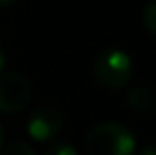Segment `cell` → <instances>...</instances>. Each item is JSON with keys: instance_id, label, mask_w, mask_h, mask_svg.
Instances as JSON below:
<instances>
[{"instance_id": "6da1fadb", "label": "cell", "mask_w": 156, "mask_h": 155, "mask_svg": "<svg viewBox=\"0 0 156 155\" xmlns=\"http://www.w3.org/2000/svg\"><path fill=\"white\" fill-rule=\"evenodd\" d=\"M85 145L89 155H133L134 137L125 125L107 121L89 131Z\"/></svg>"}, {"instance_id": "7a4b0ae2", "label": "cell", "mask_w": 156, "mask_h": 155, "mask_svg": "<svg viewBox=\"0 0 156 155\" xmlns=\"http://www.w3.org/2000/svg\"><path fill=\"white\" fill-rule=\"evenodd\" d=\"M93 74L99 85L105 89L117 92V89L125 88L126 81L130 80L133 74V64L130 58L122 50H105L97 56L95 64H93Z\"/></svg>"}, {"instance_id": "3957f363", "label": "cell", "mask_w": 156, "mask_h": 155, "mask_svg": "<svg viewBox=\"0 0 156 155\" xmlns=\"http://www.w3.org/2000/svg\"><path fill=\"white\" fill-rule=\"evenodd\" d=\"M32 100V85L26 76L10 72L0 76V112L16 113Z\"/></svg>"}, {"instance_id": "277c9868", "label": "cell", "mask_w": 156, "mask_h": 155, "mask_svg": "<svg viewBox=\"0 0 156 155\" xmlns=\"http://www.w3.org/2000/svg\"><path fill=\"white\" fill-rule=\"evenodd\" d=\"M61 113L57 112L51 105H46V108H38L34 113L30 115V121H28V133L34 137L36 141H44L53 137L57 131L61 129Z\"/></svg>"}, {"instance_id": "5b68a950", "label": "cell", "mask_w": 156, "mask_h": 155, "mask_svg": "<svg viewBox=\"0 0 156 155\" xmlns=\"http://www.w3.org/2000/svg\"><path fill=\"white\" fill-rule=\"evenodd\" d=\"M126 101L134 112L140 113H150L156 108V89L150 85H136V88L129 89L126 93Z\"/></svg>"}, {"instance_id": "8992f818", "label": "cell", "mask_w": 156, "mask_h": 155, "mask_svg": "<svg viewBox=\"0 0 156 155\" xmlns=\"http://www.w3.org/2000/svg\"><path fill=\"white\" fill-rule=\"evenodd\" d=\"M142 22H144L146 30L156 36V0H152V2H148L144 6V10H142Z\"/></svg>"}, {"instance_id": "52a82bcc", "label": "cell", "mask_w": 156, "mask_h": 155, "mask_svg": "<svg viewBox=\"0 0 156 155\" xmlns=\"http://www.w3.org/2000/svg\"><path fill=\"white\" fill-rule=\"evenodd\" d=\"M4 155H34V151H32V147L28 143L16 141V143H12L10 147L4 151Z\"/></svg>"}, {"instance_id": "ba28073f", "label": "cell", "mask_w": 156, "mask_h": 155, "mask_svg": "<svg viewBox=\"0 0 156 155\" xmlns=\"http://www.w3.org/2000/svg\"><path fill=\"white\" fill-rule=\"evenodd\" d=\"M46 155H77V151L69 143H55L46 151Z\"/></svg>"}, {"instance_id": "9c48e42d", "label": "cell", "mask_w": 156, "mask_h": 155, "mask_svg": "<svg viewBox=\"0 0 156 155\" xmlns=\"http://www.w3.org/2000/svg\"><path fill=\"white\" fill-rule=\"evenodd\" d=\"M140 155H156V143L146 145V147L142 149V153H140Z\"/></svg>"}, {"instance_id": "30bf717a", "label": "cell", "mask_w": 156, "mask_h": 155, "mask_svg": "<svg viewBox=\"0 0 156 155\" xmlns=\"http://www.w3.org/2000/svg\"><path fill=\"white\" fill-rule=\"evenodd\" d=\"M4 68V52H2V46H0V70Z\"/></svg>"}, {"instance_id": "8fae6325", "label": "cell", "mask_w": 156, "mask_h": 155, "mask_svg": "<svg viewBox=\"0 0 156 155\" xmlns=\"http://www.w3.org/2000/svg\"><path fill=\"white\" fill-rule=\"evenodd\" d=\"M12 2H16V0H0V4H12Z\"/></svg>"}, {"instance_id": "7c38bea8", "label": "cell", "mask_w": 156, "mask_h": 155, "mask_svg": "<svg viewBox=\"0 0 156 155\" xmlns=\"http://www.w3.org/2000/svg\"><path fill=\"white\" fill-rule=\"evenodd\" d=\"M2 137H4V133H2V125H0V145H2Z\"/></svg>"}]
</instances>
